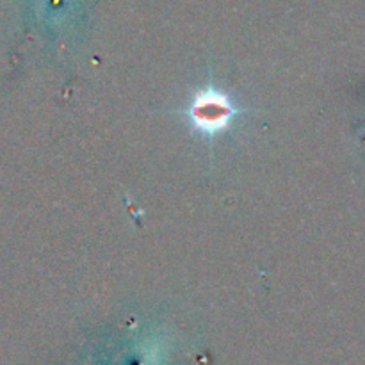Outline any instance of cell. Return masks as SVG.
<instances>
[{"label": "cell", "mask_w": 365, "mask_h": 365, "mask_svg": "<svg viewBox=\"0 0 365 365\" xmlns=\"http://www.w3.org/2000/svg\"><path fill=\"white\" fill-rule=\"evenodd\" d=\"M242 113L245 110L234 102V98L214 84L198 89L185 109L191 128L205 139H214L227 132Z\"/></svg>", "instance_id": "cell-1"}]
</instances>
